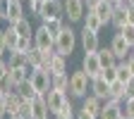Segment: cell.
Returning <instances> with one entry per match:
<instances>
[{
    "label": "cell",
    "mask_w": 134,
    "mask_h": 119,
    "mask_svg": "<svg viewBox=\"0 0 134 119\" xmlns=\"http://www.w3.org/2000/svg\"><path fill=\"white\" fill-rule=\"evenodd\" d=\"M84 26L91 29V31H100L105 24H103V19H100L93 10H86V12H84Z\"/></svg>",
    "instance_id": "d6986e66"
},
{
    "label": "cell",
    "mask_w": 134,
    "mask_h": 119,
    "mask_svg": "<svg viewBox=\"0 0 134 119\" xmlns=\"http://www.w3.org/2000/svg\"><path fill=\"white\" fill-rule=\"evenodd\" d=\"M81 48H84V53H96V50L100 48L98 43V31H91L84 26L81 29Z\"/></svg>",
    "instance_id": "9c48e42d"
},
{
    "label": "cell",
    "mask_w": 134,
    "mask_h": 119,
    "mask_svg": "<svg viewBox=\"0 0 134 119\" xmlns=\"http://www.w3.org/2000/svg\"><path fill=\"white\" fill-rule=\"evenodd\" d=\"M67 91H58V88H50L48 93H46V103H48V110H50V114H55L65 103H67Z\"/></svg>",
    "instance_id": "52a82bcc"
},
{
    "label": "cell",
    "mask_w": 134,
    "mask_h": 119,
    "mask_svg": "<svg viewBox=\"0 0 134 119\" xmlns=\"http://www.w3.org/2000/svg\"><path fill=\"white\" fill-rule=\"evenodd\" d=\"M3 38H5V45H7V50H14L17 41H19V33H17V31H14V26L10 24V26L3 31Z\"/></svg>",
    "instance_id": "484cf974"
},
{
    "label": "cell",
    "mask_w": 134,
    "mask_h": 119,
    "mask_svg": "<svg viewBox=\"0 0 134 119\" xmlns=\"http://www.w3.org/2000/svg\"><path fill=\"white\" fill-rule=\"evenodd\" d=\"M34 48H38V50H53V45H55V36L53 33H48V29L41 24L36 31H34Z\"/></svg>",
    "instance_id": "277c9868"
},
{
    "label": "cell",
    "mask_w": 134,
    "mask_h": 119,
    "mask_svg": "<svg viewBox=\"0 0 134 119\" xmlns=\"http://www.w3.org/2000/svg\"><path fill=\"white\" fill-rule=\"evenodd\" d=\"M117 119H125V117H122V114H120V117H117Z\"/></svg>",
    "instance_id": "bcb514c9"
},
{
    "label": "cell",
    "mask_w": 134,
    "mask_h": 119,
    "mask_svg": "<svg viewBox=\"0 0 134 119\" xmlns=\"http://www.w3.org/2000/svg\"><path fill=\"white\" fill-rule=\"evenodd\" d=\"M65 5V14H67V22H81L84 19V12H86V7H84V0H62Z\"/></svg>",
    "instance_id": "5b68a950"
},
{
    "label": "cell",
    "mask_w": 134,
    "mask_h": 119,
    "mask_svg": "<svg viewBox=\"0 0 134 119\" xmlns=\"http://www.w3.org/2000/svg\"><path fill=\"white\" fill-rule=\"evenodd\" d=\"M0 22H3V17H0Z\"/></svg>",
    "instance_id": "c3c4849f"
},
{
    "label": "cell",
    "mask_w": 134,
    "mask_h": 119,
    "mask_svg": "<svg viewBox=\"0 0 134 119\" xmlns=\"http://www.w3.org/2000/svg\"><path fill=\"white\" fill-rule=\"evenodd\" d=\"M65 14V5L62 0H43V7H41V19H48V17H62Z\"/></svg>",
    "instance_id": "ba28073f"
},
{
    "label": "cell",
    "mask_w": 134,
    "mask_h": 119,
    "mask_svg": "<svg viewBox=\"0 0 134 119\" xmlns=\"http://www.w3.org/2000/svg\"><path fill=\"white\" fill-rule=\"evenodd\" d=\"M53 48H55V53L70 57L74 53V48H77V33H74V29L72 26H62V31L55 36V45Z\"/></svg>",
    "instance_id": "6da1fadb"
},
{
    "label": "cell",
    "mask_w": 134,
    "mask_h": 119,
    "mask_svg": "<svg viewBox=\"0 0 134 119\" xmlns=\"http://www.w3.org/2000/svg\"><path fill=\"white\" fill-rule=\"evenodd\" d=\"M125 98H134V79H129L125 83Z\"/></svg>",
    "instance_id": "74e56055"
},
{
    "label": "cell",
    "mask_w": 134,
    "mask_h": 119,
    "mask_svg": "<svg viewBox=\"0 0 134 119\" xmlns=\"http://www.w3.org/2000/svg\"><path fill=\"white\" fill-rule=\"evenodd\" d=\"M117 31H120V33H122V38H125V41L134 48V24H132V22H127L122 29H117Z\"/></svg>",
    "instance_id": "836d02e7"
},
{
    "label": "cell",
    "mask_w": 134,
    "mask_h": 119,
    "mask_svg": "<svg viewBox=\"0 0 134 119\" xmlns=\"http://www.w3.org/2000/svg\"><path fill=\"white\" fill-rule=\"evenodd\" d=\"M48 119H50V117H48Z\"/></svg>",
    "instance_id": "681fc988"
},
{
    "label": "cell",
    "mask_w": 134,
    "mask_h": 119,
    "mask_svg": "<svg viewBox=\"0 0 134 119\" xmlns=\"http://www.w3.org/2000/svg\"><path fill=\"white\" fill-rule=\"evenodd\" d=\"M41 24L48 29V33H53V36H58V33L62 31V26H65L62 17H48V19H41Z\"/></svg>",
    "instance_id": "7402d4cb"
},
{
    "label": "cell",
    "mask_w": 134,
    "mask_h": 119,
    "mask_svg": "<svg viewBox=\"0 0 134 119\" xmlns=\"http://www.w3.org/2000/svg\"><path fill=\"white\" fill-rule=\"evenodd\" d=\"M29 60H26V53H19V50H10V60H7V67L10 69H19V67H26Z\"/></svg>",
    "instance_id": "44dd1931"
},
{
    "label": "cell",
    "mask_w": 134,
    "mask_h": 119,
    "mask_svg": "<svg viewBox=\"0 0 134 119\" xmlns=\"http://www.w3.org/2000/svg\"><path fill=\"white\" fill-rule=\"evenodd\" d=\"M29 81H31L34 91H36L38 95H46V93L50 91V72L43 69V67H36V69H34V74L29 76Z\"/></svg>",
    "instance_id": "3957f363"
},
{
    "label": "cell",
    "mask_w": 134,
    "mask_h": 119,
    "mask_svg": "<svg viewBox=\"0 0 134 119\" xmlns=\"http://www.w3.org/2000/svg\"><path fill=\"white\" fill-rule=\"evenodd\" d=\"M26 60H29V64H31V67H43V50L31 48L29 53H26Z\"/></svg>",
    "instance_id": "83f0119b"
},
{
    "label": "cell",
    "mask_w": 134,
    "mask_h": 119,
    "mask_svg": "<svg viewBox=\"0 0 134 119\" xmlns=\"http://www.w3.org/2000/svg\"><path fill=\"white\" fill-rule=\"evenodd\" d=\"M41 7H43V0H29V10H31V14H41Z\"/></svg>",
    "instance_id": "8d00e7d4"
},
{
    "label": "cell",
    "mask_w": 134,
    "mask_h": 119,
    "mask_svg": "<svg viewBox=\"0 0 134 119\" xmlns=\"http://www.w3.org/2000/svg\"><path fill=\"white\" fill-rule=\"evenodd\" d=\"M7 72H10V67H7V62H5V57H3V60H0V79H3V76H5Z\"/></svg>",
    "instance_id": "b9f144b4"
},
{
    "label": "cell",
    "mask_w": 134,
    "mask_h": 119,
    "mask_svg": "<svg viewBox=\"0 0 134 119\" xmlns=\"http://www.w3.org/2000/svg\"><path fill=\"white\" fill-rule=\"evenodd\" d=\"M48 72L50 74H67V57L55 53L53 60H50V64H48Z\"/></svg>",
    "instance_id": "ac0fdd59"
},
{
    "label": "cell",
    "mask_w": 134,
    "mask_h": 119,
    "mask_svg": "<svg viewBox=\"0 0 134 119\" xmlns=\"http://www.w3.org/2000/svg\"><path fill=\"white\" fill-rule=\"evenodd\" d=\"M81 69L86 72V76L89 79H96V76H100V60H98V55L96 53H84V60H81Z\"/></svg>",
    "instance_id": "8992f818"
},
{
    "label": "cell",
    "mask_w": 134,
    "mask_h": 119,
    "mask_svg": "<svg viewBox=\"0 0 134 119\" xmlns=\"http://www.w3.org/2000/svg\"><path fill=\"white\" fill-rule=\"evenodd\" d=\"M113 3L110 0H98V5L93 7V12L100 17V19H103V24H110V17H113Z\"/></svg>",
    "instance_id": "e0dca14e"
},
{
    "label": "cell",
    "mask_w": 134,
    "mask_h": 119,
    "mask_svg": "<svg viewBox=\"0 0 134 119\" xmlns=\"http://www.w3.org/2000/svg\"><path fill=\"white\" fill-rule=\"evenodd\" d=\"M120 107H122V100H113V98L103 100V107H100L98 119H117L120 117Z\"/></svg>",
    "instance_id": "8fae6325"
},
{
    "label": "cell",
    "mask_w": 134,
    "mask_h": 119,
    "mask_svg": "<svg viewBox=\"0 0 134 119\" xmlns=\"http://www.w3.org/2000/svg\"><path fill=\"white\" fill-rule=\"evenodd\" d=\"M48 117H50V110L46 103V95H36L31 100V119H48Z\"/></svg>",
    "instance_id": "7c38bea8"
},
{
    "label": "cell",
    "mask_w": 134,
    "mask_h": 119,
    "mask_svg": "<svg viewBox=\"0 0 134 119\" xmlns=\"http://www.w3.org/2000/svg\"><path fill=\"white\" fill-rule=\"evenodd\" d=\"M81 100H84V103H81V110L86 112V114H91V117H96V119H98L100 107H103V100L96 98V95H86V98H81Z\"/></svg>",
    "instance_id": "5bb4252c"
},
{
    "label": "cell",
    "mask_w": 134,
    "mask_h": 119,
    "mask_svg": "<svg viewBox=\"0 0 134 119\" xmlns=\"http://www.w3.org/2000/svg\"><path fill=\"white\" fill-rule=\"evenodd\" d=\"M55 119H77V112H74V107H72V103H70V100H67V103L53 114Z\"/></svg>",
    "instance_id": "4316f807"
},
{
    "label": "cell",
    "mask_w": 134,
    "mask_h": 119,
    "mask_svg": "<svg viewBox=\"0 0 134 119\" xmlns=\"http://www.w3.org/2000/svg\"><path fill=\"white\" fill-rule=\"evenodd\" d=\"M7 7H10V0H0V17H3V19L7 14Z\"/></svg>",
    "instance_id": "ab89813d"
},
{
    "label": "cell",
    "mask_w": 134,
    "mask_h": 119,
    "mask_svg": "<svg viewBox=\"0 0 134 119\" xmlns=\"http://www.w3.org/2000/svg\"><path fill=\"white\" fill-rule=\"evenodd\" d=\"M127 3H134V0H127Z\"/></svg>",
    "instance_id": "7dc6e473"
},
{
    "label": "cell",
    "mask_w": 134,
    "mask_h": 119,
    "mask_svg": "<svg viewBox=\"0 0 134 119\" xmlns=\"http://www.w3.org/2000/svg\"><path fill=\"white\" fill-rule=\"evenodd\" d=\"M89 91H91V95H96V98H100V100H108V98H110V83H105L100 76H96V79H91V83H89Z\"/></svg>",
    "instance_id": "4fadbf2b"
},
{
    "label": "cell",
    "mask_w": 134,
    "mask_h": 119,
    "mask_svg": "<svg viewBox=\"0 0 134 119\" xmlns=\"http://www.w3.org/2000/svg\"><path fill=\"white\" fill-rule=\"evenodd\" d=\"M14 91L19 93V95H22L24 100H34V98L38 95L36 91H34V86H31V81H29V79H24L22 83H17V86H14Z\"/></svg>",
    "instance_id": "603a6c76"
},
{
    "label": "cell",
    "mask_w": 134,
    "mask_h": 119,
    "mask_svg": "<svg viewBox=\"0 0 134 119\" xmlns=\"http://www.w3.org/2000/svg\"><path fill=\"white\" fill-rule=\"evenodd\" d=\"M0 119H7V110H5V98L0 95Z\"/></svg>",
    "instance_id": "7bdbcfd3"
},
{
    "label": "cell",
    "mask_w": 134,
    "mask_h": 119,
    "mask_svg": "<svg viewBox=\"0 0 134 119\" xmlns=\"http://www.w3.org/2000/svg\"><path fill=\"white\" fill-rule=\"evenodd\" d=\"M122 62L127 64V69H129V72H132V76H134V53H129V55H127Z\"/></svg>",
    "instance_id": "f35d334b"
},
{
    "label": "cell",
    "mask_w": 134,
    "mask_h": 119,
    "mask_svg": "<svg viewBox=\"0 0 134 119\" xmlns=\"http://www.w3.org/2000/svg\"><path fill=\"white\" fill-rule=\"evenodd\" d=\"M110 48H113V53H115V57H117V60H125V57L132 53V45H129V43L122 38V33H120V31H117L115 36H113Z\"/></svg>",
    "instance_id": "30bf717a"
},
{
    "label": "cell",
    "mask_w": 134,
    "mask_h": 119,
    "mask_svg": "<svg viewBox=\"0 0 134 119\" xmlns=\"http://www.w3.org/2000/svg\"><path fill=\"white\" fill-rule=\"evenodd\" d=\"M115 69H117V81H120V83H127L129 79H134V76H132V72L127 69V64H125V62H117Z\"/></svg>",
    "instance_id": "1f68e13d"
},
{
    "label": "cell",
    "mask_w": 134,
    "mask_h": 119,
    "mask_svg": "<svg viewBox=\"0 0 134 119\" xmlns=\"http://www.w3.org/2000/svg\"><path fill=\"white\" fill-rule=\"evenodd\" d=\"M5 53H7V45H5V38H3V31H0V60L5 57Z\"/></svg>",
    "instance_id": "60d3db41"
},
{
    "label": "cell",
    "mask_w": 134,
    "mask_h": 119,
    "mask_svg": "<svg viewBox=\"0 0 134 119\" xmlns=\"http://www.w3.org/2000/svg\"><path fill=\"white\" fill-rule=\"evenodd\" d=\"M14 31L19 33V36H34V26H31V22L26 19V17H22V19H17L14 24Z\"/></svg>",
    "instance_id": "d4e9b609"
},
{
    "label": "cell",
    "mask_w": 134,
    "mask_h": 119,
    "mask_svg": "<svg viewBox=\"0 0 134 119\" xmlns=\"http://www.w3.org/2000/svg\"><path fill=\"white\" fill-rule=\"evenodd\" d=\"M120 114H122L125 119H134V98H125V100H122Z\"/></svg>",
    "instance_id": "f1b7e54d"
},
{
    "label": "cell",
    "mask_w": 134,
    "mask_h": 119,
    "mask_svg": "<svg viewBox=\"0 0 134 119\" xmlns=\"http://www.w3.org/2000/svg\"><path fill=\"white\" fill-rule=\"evenodd\" d=\"M7 74H10V79H12V83H14V86H17V83H22L24 79H29L26 67H19V69H10Z\"/></svg>",
    "instance_id": "f546056e"
},
{
    "label": "cell",
    "mask_w": 134,
    "mask_h": 119,
    "mask_svg": "<svg viewBox=\"0 0 134 119\" xmlns=\"http://www.w3.org/2000/svg\"><path fill=\"white\" fill-rule=\"evenodd\" d=\"M22 17H24V5H22V0H10L5 22H7V24H14L17 19H22Z\"/></svg>",
    "instance_id": "9a60e30c"
},
{
    "label": "cell",
    "mask_w": 134,
    "mask_h": 119,
    "mask_svg": "<svg viewBox=\"0 0 134 119\" xmlns=\"http://www.w3.org/2000/svg\"><path fill=\"white\" fill-rule=\"evenodd\" d=\"M89 83H91V79L86 76V72L77 69L74 74H70V88H67V93H70L72 98H86Z\"/></svg>",
    "instance_id": "7a4b0ae2"
},
{
    "label": "cell",
    "mask_w": 134,
    "mask_h": 119,
    "mask_svg": "<svg viewBox=\"0 0 134 119\" xmlns=\"http://www.w3.org/2000/svg\"><path fill=\"white\" fill-rule=\"evenodd\" d=\"M96 55H98V60H100V67H115L117 62H120V60L115 57L113 48H98Z\"/></svg>",
    "instance_id": "ffe728a7"
},
{
    "label": "cell",
    "mask_w": 134,
    "mask_h": 119,
    "mask_svg": "<svg viewBox=\"0 0 134 119\" xmlns=\"http://www.w3.org/2000/svg\"><path fill=\"white\" fill-rule=\"evenodd\" d=\"M110 98H113V100H125V83L113 81V83H110Z\"/></svg>",
    "instance_id": "4dcf8cb0"
},
{
    "label": "cell",
    "mask_w": 134,
    "mask_h": 119,
    "mask_svg": "<svg viewBox=\"0 0 134 119\" xmlns=\"http://www.w3.org/2000/svg\"><path fill=\"white\" fill-rule=\"evenodd\" d=\"M77 119H96V117H91V114H86L84 110H79V112H77Z\"/></svg>",
    "instance_id": "f6af8a7d"
},
{
    "label": "cell",
    "mask_w": 134,
    "mask_h": 119,
    "mask_svg": "<svg viewBox=\"0 0 134 119\" xmlns=\"http://www.w3.org/2000/svg\"><path fill=\"white\" fill-rule=\"evenodd\" d=\"M127 22H129L127 7H125V5H115V7H113V17H110V24H113L115 29H122Z\"/></svg>",
    "instance_id": "2e32d148"
},
{
    "label": "cell",
    "mask_w": 134,
    "mask_h": 119,
    "mask_svg": "<svg viewBox=\"0 0 134 119\" xmlns=\"http://www.w3.org/2000/svg\"><path fill=\"white\" fill-rule=\"evenodd\" d=\"M98 5V0H84V7H86V10H93Z\"/></svg>",
    "instance_id": "ee69618b"
},
{
    "label": "cell",
    "mask_w": 134,
    "mask_h": 119,
    "mask_svg": "<svg viewBox=\"0 0 134 119\" xmlns=\"http://www.w3.org/2000/svg\"><path fill=\"white\" fill-rule=\"evenodd\" d=\"M50 88L67 91V88H70V76H67V74H50Z\"/></svg>",
    "instance_id": "cb8c5ba5"
},
{
    "label": "cell",
    "mask_w": 134,
    "mask_h": 119,
    "mask_svg": "<svg viewBox=\"0 0 134 119\" xmlns=\"http://www.w3.org/2000/svg\"><path fill=\"white\" fill-rule=\"evenodd\" d=\"M14 91V83L10 79V74H5L3 79H0V95H5V93H12Z\"/></svg>",
    "instance_id": "d590c367"
},
{
    "label": "cell",
    "mask_w": 134,
    "mask_h": 119,
    "mask_svg": "<svg viewBox=\"0 0 134 119\" xmlns=\"http://www.w3.org/2000/svg\"><path fill=\"white\" fill-rule=\"evenodd\" d=\"M117 67V64H115ZM115 67H103L100 69V79H103L105 83H113V81H117V69Z\"/></svg>",
    "instance_id": "e575fe53"
},
{
    "label": "cell",
    "mask_w": 134,
    "mask_h": 119,
    "mask_svg": "<svg viewBox=\"0 0 134 119\" xmlns=\"http://www.w3.org/2000/svg\"><path fill=\"white\" fill-rule=\"evenodd\" d=\"M31 48H34V38L31 36H19V41L14 45V50H19V53H29Z\"/></svg>",
    "instance_id": "d6a6232c"
}]
</instances>
